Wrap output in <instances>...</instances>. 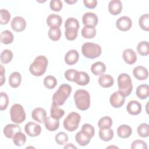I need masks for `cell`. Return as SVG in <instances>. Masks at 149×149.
Masks as SVG:
<instances>
[{"instance_id": "cell-45", "label": "cell", "mask_w": 149, "mask_h": 149, "mask_svg": "<svg viewBox=\"0 0 149 149\" xmlns=\"http://www.w3.org/2000/svg\"><path fill=\"white\" fill-rule=\"evenodd\" d=\"M81 130L83 131L86 133H87L90 137L91 139L93 137L95 134V129L94 127L90 124L88 123H85L82 125Z\"/></svg>"}, {"instance_id": "cell-30", "label": "cell", "mask_w": 149, "mask_h": 149, "mask_svg": "<svg viewBox=\"0 0 149 149\" xmlns=\"http://www.w3.org/2000/svg\"><path fill=\"white\" fill-rule=\"evenodd\" d=\"M81 36L86 39H91L94 38L96 35V29L94 27L90 26H85L81 31Z\"/></svg>"}, {"instance_id": "cell-20", "label": "cell", "mask_w": 149, "mask_h": 149, "mask_svg": "<svg viewBox=\"0 0 149 149\" xmlns=\"http://www.w3.org/2000/svg\"><path fill=\"white\" fill-rule=\"evenodd\" d=\"M79 55L76 49L69 50L65 56V63L69 65H72L76 63L79 60Z\"/></svg>"}, {"instance_id": "cell-26", "label": "cell", "mask_w": 149, "mask_h": 149, "mask_svg": "<svg viewBox=\"0 0 149 149\" xmlns=\"http://www.w3.org/2000/svg\"><path fill=\"white\" fill-rule=\"evenodd\" d=\"M22 81V76L19 72H14L9 77V84L12 88L18 87Z\"/></svg>"}, {"instance_id": "cell-5", "label": "cell", "mask_w": 149, "mask_h": 149, "mask_svg": "<svg viewBox=\"0 0 149 149\" xmlns=\"http://www.w3.org/2000/svg\"><path fill=\"white\" fill-rule=\"evenodd\" d=\"M117 81L119 91L122 92L125 97L129 96L133 90L132 81L130 76L127 73H121L118 76Z\"/></svg>"}, {"instance_id": "cell-11", "label": "cell", "mask_w": 149, "mask_h": 149, "mask_svg": "<svg viewBox=\"0 0 149 149\" xmlns=\"http://www.w3.org/2000/svg\"><path fill=\"white\" fill-rule=\"evenodd\" d=\"M132 26V21L131 19L126 16L119 17L116 22V28L122 31H126L130 29Z\"/></svg>"}, {"instance_id": "cell-31", "label": "cell", "mask_w": 149, "mask_h": 149, "mask_svg": "<svg viewBox=\"0 0 149 149\" xmlns=\"http://www.w3.org/2000/svg\"><path fill=\"white\" fill-rule=\"evenodd\" d=\"M65 114L63 109L58 107V106L52 104L50 109V116L56 120L61 119Z\"/></svg>"}, {"instance_id": "cell-39", "label": "cell", "mask_w": 149, "mask_h": 149, "mask_svg": "<svg viewBox=\"0 0 149 149\" xmlns=\"http://www.w3.org/2000/svg\"><path fill=\"white\" fill-rule=\"evenodd\" d=\"M43 83L47 88L53 89L57 84V80L54 76L48 75L44 79Z\"/></svg>"}, {"instance_id": "cell-29", "label": "cell", "mask_w": 149, "mask_h": 149, "mask_svg": "<svg viewBox=\"0 0 149 149\" xmlns=\"http://www.w3.org/2000/svg\"><path fill=\"white\" fill-rule=\"evenodd\" d=\"M45 128L50 132H54L59 128V121L50 117H47L44 122Z\"/></svg>"}, {"instance_id": "cell-9", "label": "cell", "mask_w": 149, "mask_h": 149, "mask_svg": "<svg viewBox=\"0 0 149 149\" xmlns=\"http://www.w3.org/2000/svg\"><path fill=\"white\" fill-rule=\"evenodd\" d=\"M125 97V95L120 91H115L110 97V104L115 108H119L124 104Z\"/></svg>"}, {"instance_id": "cell-3", "label": "cell", "mask_w": 149, "mask_h": 149, "mask_svg": "<svg viewBox=\"0 0 149 149\" xmlns=\"http://www.w3.org/2000/svg\"><path fill=\"white\" fill-rule=\"evenodd\" d=\"M72 90V87L68 84L61 85L52 96V104L57 106L63 105L69 97Z\"/></svg>"}, {"instance_id": "cell-33", "label": "cell", "mask_w": 149, "mask_h": 149, "mask_svg": "<svg viewBox=\"0 0 149 149\" xmlns=\"http://www.w3.org/2000/svg\"><path fill=\"white\" fill-rule=\"evenodd\" d=\"M1 42L3 44H11L14 39L12 33L9 30H4L1 33Z\"/></svg>"}, {"instance_id": "cell-50", "label": "cell", "mask_w": 149, "mask_h": 149, "mask_svg": "<svg viewBox=\"0 0 149 149\" xmlns=\"http://www.w3.org/2000/svg\"><path fill=\"white\" fill-rule=\"evenodd\" d=\"M0 66H1V84H0V86H2L5 81V77L4 76L5 71V69L3 68V67L2 66V65H0Z\"/></svg>"}, {"instance_id": "cell-18", "label": "cell", "mask_w": 149, "mask_h": 149, "mask_svg": "<svg viewBox=\"0 0 149 149\" xmlns=\"http://www.w3.org/2000/svg\"><path fill=\"white\" fill-rule=\"evenodd\" d=\"M21 131V128L18 125L8 124L3 128V134L8 139L13 138L15 134Z\"/></svg>"}, {"instance_id": "cell-27", "label": "cell", "mask_w": 149, "mask_h": 149, "mask_svg": "<svg viewBox=\"0 0 149 149\" xmlns=\"http://www.w3.org/2000/svg\"><path fill=\"white\" fill-rule=\"evenodd\" d=\"M106 70L105 65L100 61H98L92 64L91 66V71L93 74L95 76H99L104 73Z\"/></svg>"}, {"instance_id": "cell-40", "label": "cell", "mask_w": 149, "mask_h": 149, "mask_svg": "<svg viewBox=\"0 0 149 149\" xmlns=\"http://www.w3.org/2000/svg\"><path fill=\"white\" fill-rule=\"evenodd\" d=\"M13 58L12 52L8 49L3 50L1 54V62L3 64L9 63Z\"/></svg>"}, {"instance_id": "cell-35", "label": "cell", "mask_w": 149, "mask_h": 149, "mask_svg": "<svg viewBox=\"0 0 149 149\" xmlns=\"http://www.w3.org/2000/svg\"><path fill=\"white\" fill-rule=\"evenodd\" d=\"M13 142L16 146L20 147L24 145L26 141V136L21 131L15 134L13 138Z\"/></svg>"}, {"instance_id": "cell-10", "label": "cell", "mask_w": 149, "mask_h": 149, "mask_svg": "<svg viewBox=\"0 0 149 149\" xmlns=\"http://www.w3.org/2000/svg\"><path fill=\"white\" fill-rule=\"evenodd\" d=\"M24 130L29 136L36 137L40 134L41 132V127L40 125L36 122H29L26 124Z\"/></svg>"}, {"instance_id": "cell-46", "label": "cell", "mask_w": 149, "mask_h": 149, "mask_svg": "<svg viewBox=\"0 0 149 149\" xmlns=\"http://www.w3.org/2000/svg\"><path fill=\"white\" fill-rule=\"evenodd\" d=\"M49 7L52 10L59 12L62 9L63 3L60 0H52L49 2Z\"/></svg>"}, {"instance_id": "cell-17", "label": "cell", "mask_w": 149, "mask_h": 149, "mask_svg": "<svg viewBox=\"0 0 149 149\" xmlns=\"http://www.w3.org/2000/svg\"><path fill=\"white\" fill-rule=\"evenodd\" d=\"M122 56L125 62L129 65L134 63L137 61L136 53L130 48H127L125 49L123 52Z\"/></svg>"}, {"instance_id": "cell-47", "label": "cell", "mask_w": 149, "mask_h": 149, "mask_svg": "<svg viewBox=\"0 0 149 149\" xmlns=\"http://www.w3.org/2000/svg\"><path fill=\"white\" fill-rule=\"evenodd\" d=\"M131 148L132 149H147V143L141 140H136L133 141L131 144Z\"/></svg>"}, {"instance_id": "cell-22", "label": "cell", "mask_w": 149, "mask_h": 149, "mask_svg": "<svg viewBox=\"0 0 149 149\" xmlns=\"http://www.w3.org/2000/svg\"><path fill=\"white\" fill-rule=\"evenodd\" d=\"M47 23L50 27H59L62 23V19L59 15L52 13L48 16L47 19Z\"/></svg>"}, {"instance_id": "cell-8", "label": "cell", "mask_w": 149, "mask_h": 149, "mask_svg": "<svg viewBox=\"0 0 149 149\" xmlns=\"http://www.w3.org/2000/svg\"><path fill=\"white\" fill-rule=\"evenodd\" d=\"M10 116L12 122L20 124L26 119V112L23 106L19 104L13 105L10 109Z\"/></svg>"}, {"instance_id": "cell-14", "label": "cell", "mask_w": 149, "mask_h": 149, "mask_svg": "<svg viewBox=\"0 0 149 149\" xmlns=\"http://www.w3.org/2000/svg\"><path fill=\"white\" fill-rule=\"evenodd\" d=\"M141 109V104L136 100H132L129 101L126 107L127 112L132 115H137L140 113Z\"/></svg>"}, {"instance_id": "cell-51", "label": "cell", "mask_w": 149, "mask_h": 149, "mask_svg": "<svg viewBox=\"0 0 149 149\" xmlns=\"http://www.w3.org/2000/svg\"><path fill=\"white\" fill-rule=\"evenodd\" d=\"M64 148H75L76 149L77 147L76 146H74L72 143H68V144H66L64 147H63Z\"/></svg>"}, {"instance_id": "cell-38", "label": "cell", "mask_w": 149, "mask_h": 149, "mask_svg": "<svg viewBox=\"0 0 149 149\" xmlns=\"http://www.w3.org/2000/svg\"><path fill=\"white\" fill-rule=\"evenodd\" d=\"M48 37L49 39L56 41L60 39L61 37V31L59 27H52L48 30Z\"/></svg>"}, {"instance_id": "cell-36", "label": "cell", "mask_w": 149, "mask_h": 149, "mask_svg": "<svg viewBox=\"0 0 149 149\" xmlns=\"http://www.w3.org/2000/svg\"><path fill=\"white\" fill-rule=\"evenodd\" d=\"M137 52L141 56H147L149 54L148 42L147 41H140L137 46Z\"/></svg>"}, {"instance_id": "cell-34", "label": "cell", "mask_w": 149, "mask_h": 149, "mask_svg": "<svg viewBox=\"0 0 149 149\" xmlns=\"http://www.w3.org/2000/svg\"><path fill=\"white\" fill-rule=\"evenodd\" d=\"M112 123L113 122L111 118L108 116H105L98 120L97 125L100 129H105L111 128Z\"/></svg>"}, {"instance_id": "cell-6", "label": "cell", "mask_w": 149, "mask_h": 149, "mask_svg": "<svg viewBox=\"0 0 149 149\" xmlns=\"http://www.w3.org/2000/svg\"><path fill=\"white\" fill-rule=\"evenodd\" d=\"M101 46L96 43L86 42L81 47L83 55L88 59H95L99 57L101 54Z\"/></svg>"}, {"instance_id": "cell-15", "label": "cell", "mask_w": 149, "mask_h": 149, "mask_svg": "<svg viewBox=\"0 0 149 149\" xmlns=\"http://www.w3.org/2000/svg\"><path fill=\"white\" fill-rule=\"evenodd\" d=\"M31 118L39 123H44L47 118V112L44 108H36L31 112Z\"/></svg>"}, {"instance_id": "cell-41", "label": "cell", "mask_w": 149, "mask_h": 149, "mask_svg": "<svg viewBox=\"0 0 149 149\" xmlns=\"http://www.w3.org/2000/svg\"><path fill=\"white\" fill-rule=\"evenodd\" d=\"M138 135L141 137H147L149 135L148 124L143 123L139 125L137 129Z\"/></svg>"}, {"instance_id": "cell-43", "label": "cell", "mask_w": 149, "mask_h": 149, "mask_svg": "<svg viewBox=\"0 0 149 149\" xmlns=\"http://www.w3.org/2000/svg\"><path fill=\"white\" fill-rule=\"evenodd\" d=\"M55 140L59 145H63L68 141V136L65 132H59L55 135Z\"/></svg>"}, {"instance_id": "cell-1", "label": "cell", "mask_w": 149, "mask_h": 149, "mask_svg": "<svg viewBox=\"0 0 149 149\" xmlns=\"http://www.w3.org/2000/svg\"><path fill=\"white\" fill-rule=\"evenodd\" d=\"M48 63V59L44 55L37 56L30 65V72L33 76H41L45 72Z\"/></svg>"}, {"instance_id": "cell-2", "label": "cell", "mask_w": 149, "mask_h": 149, "mask_svg": "<svg viewBox=\"0 0 149 149\" xmlns=\"http://www.w3.org/2000/svg\"><path fill=\"white\" fill-rule=\"evenodd\" d=\"M74 101L77 109L81 111H85L90 106V95L89 93L83 89H79L75 91Z\"/></svg>"}, {"instance_id": "cell-13", "label": "cell", "mask_w": 149, "mask_h": 149, "mask_svg": "<svg viewBox=\"0 0 149 149\" xmlns=\"http://www.w3.org/2000/svg\"><path fill=\"white\" fill-rule=\"evenodd\" d=\"M98 19L97 16L93 12H86L82 16V22L85 26L95 27L97 25Z\"/></svg>"}, {"instance_id": "cell-42", "label": "cell", "mask_w": 149, "mask_h": 149, "mask_svg": "<svg viewBox=\"0 0 149 149\" xmlns=\"http://www.w3.org/2000/svg\"><path fill=\"white\" fill-rule=\"evenodd\" d=\"M10 19V14L9 12L4 9L0 10V23L1 24H6Z\"/></svg>"}, {"instance_id": "cell-7", "label": "cell", "mask_w": 149, "mask_h": 149, "mask_svg": "<svg viewBox=\"0 0 149 149\" xmlns=\"http://www.w3.org/2000/svg\"><path fill=\"white\" fill-rule=\"evenodd\" d=\"M80 119L81 116L78 113L72 112L64 119L63 122V127L69 132H73L78 128Z\"/></svg>"}, {"instance_id": "cell-32", "label": "cell", "mask_w": 149, "mask_h": 149, "mask_svg": "<svg viewBox=\"0 0 149 149\" xmlns=\"http://www.w3.org/2000/svg\"><path fill=\"white\" fill-rule=\"evenodd\" d=\"M100 138L104 141H109L113 137V131L112 129H100L98 132Z\"/></svg>"}, {"instance_id": "cell-23", "label": "cell", "mask_w": 149, "mask_h": 149, "mask_svg": "<svg viewBox=\"0 0 149 149\" xmlns=\"http://www.w3.org/2000/svg\"><path fill=\"white\" fill-rule=\"evenodd\" d=\"M75 140L80 146H86L90 142L91 137L87 133L81 130L76 134Z\"/></svg>"}, {"instance_id": "cell-24", "label": "cell", "mask_w": 149, "mask_h": 149, "mask_svg": "<svg viewBox=\"0 0 149 149\" xmlns=\"http://www.w3.org/2000/svg\"><path fill=\"white\" fill-rule=\"evenodd\" d=\"M132 133V129L127 125H122L117 129L118 136L122 139L129 137Z\"/></svg>"}, {"instance_id": "cell-19", "label": "cell", "mask_w": 149, "mask_h": 149, "mask_svg": "<svg viewBox=\"0 0 149 149\" xmlns=\"http://www.w3.org/2000/svg\"><path fill=\"white\" fill-rule=\"evenodd\" d=\"M108 10L112 15H118L122 10V3L119 0L111 1L108 4Z\"/></svg>"}, {"instance_id": "cell-25", "label": "cell", "mask_w": 149, "mask_h": 149, "mask_svg": "<svg viewBox=\"0 0 149 149\" xmlns=\"http://www.w3.org/2000/svg\"><path fill=\"white\" fill-rule=\"evenodd\" d=\"M74 82L79 86H86L90 82V77L85 72H77Z\"/></svg>"}, {"instance_id": "cell-28", "label": "cell", "mask_w": 149, "mask_h": 149, "mask_svg": "<svg viewBox=\"0 0 149 149\" xmlns=\"http://www.w3.org/2000/svg\"><path fill=\"white\" fill-rule=\"evenodd\" d=\"M137 97L141 100L146 99L149 95V86L147 84L139 85L136 90Z\"/></svg>"}, {"instance_id": "cell-48", "label": "cell", "mask_w": 149, "mask_h": 149, "mask_svg": "<svg viewBox=\"0 0 149 149\" xmlns=\"http://www.w3.org/2000/svg\"><path fill=\"white\" fill-rule=\"evenodd\" d=\"M78 71H77L75 69H68L65 72V77L66 79H67L68 81L74 82V80L77 74Z\"/></svg>"}, {"instance_id": "cell-52", "label": "cell", "mask_w": 149, "mask_h": 149, "mask_svg": "<svg viewBox=\"0 0 149 149\" xmlns=\"http://www.w3.org/2000/svg\"><path fill=\"white\" fill-rule=\"evenodd\" d=\"M65 1L66 3L71 5V4H73V3H76L77 2V0H75V1L74 0H70V1Z\"/></svg>"}, {"instance_id": "cell-21", "label": "cell", "mask_w": 149, "mask_h": 149, "mask_svg": "<svg viewBox=\"0 0 149 149\" xmlns=\"http://www.w3.org/2000/svg\"><path fill=\"white\" fill-rule=\"evenodd\" d=\"M98 84L103 88H109L114 83L113 78L109 74H102L98 78Z\"/></svg>"}, {"instance_id": "cell-4", "label": "cell", "mask_w": 149, "mask_h": 149, "mask_svg": "<svg viewBox=\"0 0 149 149\" xmlns=\"http://www.w3.org/2000/svg\"><path fill=\"white\" fill-rule=\"evenodd\" d=\"M80 25L79 21L74 17H69L65 23V35L68 40L73 41L77 36V31Z\"/></svg>"}, {"instance_id": "cell-44", "label": "cell", "mask_w": 149, "mask_h": 149, "mask_svg": "<svg viewBox=\"0 0 149 149\" xmlns=\"http://www.w3.org/2000/svg\"><path fill=\"white\" fill-rule=\"evenodd\" d=\"M9 104V97L6 93L1 92L0 110L3 111L7 108Z\"/></svg>"}, {"instance_id": "cell-12", "label": "cell", "mask_w": 149, "mask_h": 149, "mask_svg": "<svg viewBox=\"0 0 149 149\" xmlns=\"http://www.w3.org/2000/svg\"><path fill=\"white\" fill-rule=\"evenodd\" d=\"M11 27L16 32L23 31L26 27V22L23 17L17 16L12 19Z\"/></svg>"}, {"instance_id": "cell-49", "label": "cell", "mask_w": 149, "mask_h": 149, "mask_svg": "<svg viewBox=\"0 0 149 149\" xmlns=\"http://www.w3.org/2000/svg\"><path fill=\"white\" fill-rule=\"evenodd\" d=\"M83 3L86 8L89 9H94L97 6V1L96 0H84Z\"/></svg>"}, {"instance_id": "cell-16", "label": "cell", "mask_w": 149, "mask_h": 149, "mask_svg": "<svg viewBox=\"0 0 149 149\" xmlns=\"http://www.w3.org/2000/svg\"><path fill=\"white\" fill-rule=\"evenodd\" d=\"M134 77L139 80H146L148 77V72L146 68L143 66L135 67L133 70Z\"/></svg>"}, {"instance_id": "cell-37", "label": "cell", "mask_w": 149, "mask_h": 149, "mask_svg": "<svg viewBox=\"0 0 149 149\" xmlns=\"http://www.w3.org/2000/svg\"><path fill=\"white\" fill-rule=\"evenodd\" d=\"M139 25L140 27L146 31H149V15L148 13H145L141 15L139 19Z\"/></svg>"}]
</instances>
